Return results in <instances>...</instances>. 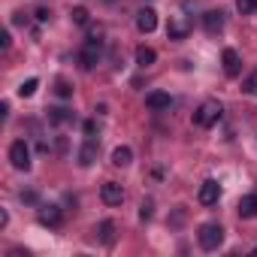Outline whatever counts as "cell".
Returning <instances> with one entry per match:
<instances>
[{"label":"cell","instance_id":"6da1fadb","mask_svg":"<svg viewBox=\"0 0 257 257\" xmlns=\"http://www.w3.org/2000/svg\"><path fill=\"white\" fill-rule=\"evenodd\" d=\"M197 242H200L203 251H215L224 242V227L221 224H203L200 233H197Z\"/></svg>","mask_w":257,"mask_h":257},{"label":"cell","instance_id":"7a4b0ae2","mask_svg":"<svg viewBox=\"0 0 257 257\" xmlns=\"http://www.w3.org/2000/svg\"><path fill=\"white\" fill-rule=\"evenodd\" d=\"M221 103L218 100H206V103H200V109L194 112V124L197 127H212L218 118H221Z\"/></svg>","mask_w":257,"mask_h":257},{"label":"cell","instance_id":"3957f363","mask_svg":"<svg viewBox=\"0 0 257 257\" xmlns=\"http://www.w3.org/2000/svg\"><path fill=\"white\" fill-rule=\"evenodd\" d=\"M10 161H13V167L22 170V173L31 170V149H28L25 140H16V143L10 146Z\"/></svg>","mask_w":257,"mask_h":257},{"label":"cell","instance_id":"277c9868","mask_svg":"<svg viewBox=\"0 0 257 257\" xmlns=\"http://www.w3.org/2000/svg\"><path fill=\"white\" fill-rule=\"evenodd\" d=\"M100 43L103 40H85V46H82V52H79V64H82V70H91L97 61H100Z\"/></svg>","mask_w":257,"mask_h":257},{"label":"cell","instance_id":"5b68a950","mask_svg":"<svg viewBox=\"0 0 257 257\" xmlns=\"http://www.w3.org/2000/svg\"><path fill=\"white\" fill-rule=\"evenodd\" d=\"M188 34H191V22L185 16H173L170 25H167V37L179 43V40H188Z\"/></svg>","mask_w":257,"mask_h":257},{"label":"cell","instance_id":"8992f818","mask_svg":"<svg viewBox=\"0 0 257 257\" xmlns=\"http://www.w3.org/2000/svg\"><path fill=\"white\" fill-rule=\"evenodd\" d=\"M218 197H221V185H218L215 179H209V182H203V185H200L197 200H200L203 206H215V203H218Z\"/></svg>","mask_w":257,"mask_h":257},{"label":"cell","instance_id":"52a82bcc","mask_svg":"<svg viewBox=\"0 0 257 257\" xmlns=\"http://www.w3.org/2000/svg\"><path fill=\"white\" fill-rule=\"evenodd\" d=\"M100 197H103L106 206H121V200H124V188H121L118 182H106V185L100 188Z\"/></svg>","mask_w":257,"mask_h":257},{"label":"cell","instance_id":"ba28073f","mask_svg":"<svg viewBox=\"0 0 257 257\" xmlns=\"http://www.w3.org/2000/svg\"><path fill=\"white\" fill-rule=\"evenodd\" d=\"M137 28H140L143 34H152V31L158 28V13H155L152 7H143V10L137 13Z\"/></svg>","mask_w":257,"mask_h":257},{"label":"cell","instance_id":"9c48e42d","mask_svg":"<svg viewBox=\"0 0 257 257\" xmlns=\"http://www.w3.org/2000/svg\"><path fill=\"white\" fill-rule=\"evenodd\" d=\"M203 28H206V34H221L224 31V13L221 10H209V13H203Z\"/></svg>","mask_w":257,"mask_h":257},{"label":"cell","instance_id":"30bf717a","mask_svg":"<svg viewBox=\"0 0 257 257\" xmlns=\"http://www.w3.org/2000/svg\"><path fill=\"white\" fill-rule=\"evenodd\" d=\"M221 61H224V73H227L230 79H236V76H239V70H242V61H239L236 49H224Z\"/></svg>","mask_w":257,"mask_h":257},{"label":"cell","instance_id":"8fae6325","mask_svg":"<svg viewBox=\"0 0 257 257\" xmlns=\"http://www.w3.org/2000/svg\"><path fill=\"white\" fill-rule=\"evenodd\" d=\"M37 218H40V224H46V227H58L61 224V209L58 206H40V212H37Z\"/></svg>","mask_w":257,"mask_h":257},{"label":"cell","instance_id":"7c38bea8","mask_svg":"<svg viewBox=\"0 0 257 257\" xmlns=\"http://www.w3.org/2000/svg\"><path fill=\"white\" fill-rule=\"evenodd\" d=\"M170 94H164V91H152L149 97H146V106L152 109V112H161V109H170Z\"/></svg>","mask_w":257,"mask_h":257},{"label":"cell","instance_id":"4fadbf2b","mask_svg":"<svg viewBox=\"0 0 257 257\" xmlns=\"http://www.w3.org/2000/svg\"><path fill=\"white\" fill-rule=\"evenodd\" d=\"M236 209H239L242 218H257V194H245Z\"/></svg>","mask_w":257,"mask_h":257},{"label":"cell","instance_id":"5bb4252c","mask_svg":"<svg viewBox=\"0 0 257 257\" xmlns=\"http://www.w3.org/2000/svg\"><path fill=\"white\" fill-rule=\"evenodd\" d=\"M155 61H158V52H155V49H149V46H140V49H137V67L146 70V67H152Z\"/></svg>","mask_w":257,"mask_h":257},{"label":"cell","instance_id":"9a60e30c","mask_svg":"<svg viewBox=\"0 0 257 257\" xmlns=\"http://www.w3.org/2000/svg\"><path fill=\"white\" fill-rule=\"evenodd\" d=\"M94 158H97V143L88 137V143H85V146H82V152H79V164H82V167H91V164H94Z\"/></svg>","mask_w":257,"mask_h":257},{"label":"cell","instance_id":"2e32d148","mask_svg":"<svg viewBox=\"0 0 257 257\" xmlns=\"http://www.w3.org/2000/svg\"><path fill=\"white\" fill-rule=\"evenodd\" d=\"M131 161H134V152L127 149V146H118V149L112 152V164H115V167H131Z\"/></svg>","mask_w":257,"mask_h":257},{"label":"cell","instance_id":"e0dca14e","mask_svg":"<svg viewBox=\"0 0 257 257\" xmlns=\"http://www.w3.org/2000/svg\"><path fill=\"white\" fill-rule=\"evenodd\" d=\"M97 230H100V239H103L106 245H112V242H115V224H112V221H103Z\"/></svg>","mask_w":257,"mask_h":257},{"label":"cell","instance_id":"ac0fdd59","mask_svg":"<svg viewBox=\"0 0 257 257\" xmlns=\"http://www.w3.org/2000/svg\"><path fill=\"white\" fill-rule=\"evenodd\" d=\"M37 88H40V79H28V82L19 85V97H34Z\"/></svg>","mask_w":257,"mask_h":257},{"label":"cell","instance_id":"d6986e66","mask_svg":"<svg viewBox=\"0 0 257 257\" xmlns=\"http://www.w3.org/2000/svg\"><path fill=\"white\" fill-rule=\"evenodd\" d=\"M49 121L52 124H67V121H73V115L67 109H49Z\"/></svg>","mask_w":257,"mask_h":257},{"label":"cell","instance_id":"ffe728a7","mask_svg":"<svg viewBox=\"0 0 257 257\" xmlns=\"http://www.w3.org/2000/svg\"><path fill=\"white\" fill-rule=\"evenodd\" d=\"M70 19H73V25H88V10L85 7H73L70 10Z\"/></svg>","mask_w":257,"mask_h":257},{"label":"cell","instance_id":"44dd1931","mask_svg":"<svg viewBox=\"0 0 257 257\" xmlns=\"http://www.w3.org/2000/svg\"><path fill=\"white\" fill-rule=\"evenodd\" d=\"M242 91H245L248 97H257V70H254V73L242 82Z\"/></svg>","mask_w":257,"mask_h":257},{"label":"cell","instance_id":"7402d4cb","mask_svg":"<svg viewBox=\"0 0 257 257\" xmlns=\"http://www.w3.org/2000/svg\"><path fill=\"white\" fill-rule=\"evenodd\" d=\"M236 10H239L242 16H251V13L257 10V0H236Z\"/></svg>","mask_w":257,"mask_h":257},{"label":"cell","instance_id":"603a6c76","mask_svg":"<svg viewBox=\"0 0 257 257\" xmlns=\"http://www.w3.org/2000/svg\"><path fill=\"white\" fill-rule=\"evenodd\" d=\"M55 91H58V97H70V94H73V88H70L67 79H58V82H55Z\"/></svg>","mask_w":257,"mask_h":257},{"label":"cell","instance_id":"cb8c5ba5","mask_svg":"<svg viewBox=\"0 0 257 257\" xmlns=\"http://www.w3.org/2000/svg\"><path fill=\"white\" fill-rule=\"evenodd\" d=\"M152 215H155V203H152V200H143V206H140V218L149 221Z\"/></svg>","mask_w":257,"mask_h":257},{"label":"cell","instance_id":"d4e9b609","mask_svg":"<svg viewBox=\"0 0 257 257\" xmlns=\"http://www.w3.org/2000/svg\"><path fill=\"white\" fill-rule=\"evenodd\" d=\"M49 16H52V13H49L46 7H40V10H37V22H49Z\"/></svg>","mask_w":257,"mask_h":257},{"label":"cell","instance_id":"484cf974","mask_svg":"<svg viewBox=\"0 0 257 257\" xmlns=\"http://www.w3.org/2000/svg\"><path fill=\"white\" fill-rule=\"evenodd\" d=\"M22 203H37V194H34V191H25V194H22Z\"/></svg>","mask_w":257,"mask_h":257},{"label":"cell","instance_id":"4316f807","mask_svg":"<svg viewBox=\"0 0 257 257\" xmlns=\"http://www.w3.org/2000/svg\"><path fill=\"white\" fill-rule=\"evenodd\" d=\"M0 46H4V49H10V31H4V37H0Z\"/></svg>","mask_w":257,"mask_h":257},{"label":"cell","instance_id":"83f0119b","mask_svg":"<svg viewBox=\"0 0 257 257\" xmlns=\"http://www.w3.org/2000/svg\"><path fill=\"white\" fill-rule=\"evenodd\" d=\"M254 254H257V248H254Z\"/></svg>","mask_w":257,"mask_h":257}]
</instances>
